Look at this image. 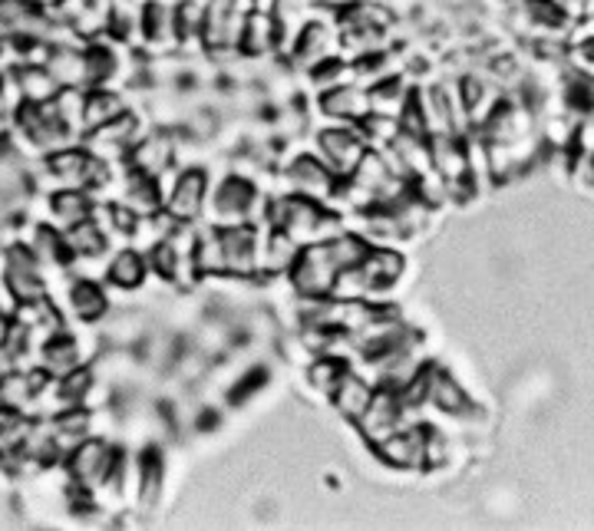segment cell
Instances as JSON below:
<instances>
[{
  "instance_id": "obj_1",
  "label": "cell",
  "mask_w": 594,
  "mask_h": 531,
  "mask_svg": "<svg viewBox=\"0 0 594 531\" xmlns=\"http://www.w3.org/2000/svg\"><path fill=\"white\" fill-rule=\"evenodd\" d=\"M268 221L271 228L291 235L298 245L331 241L341 235V218L324 212L321 202H311L304 195H284V198L268 202Z\"/></svg>"
},
{
  "instance_id": "obj_2",
  "label": "cell",
  "mask_w": 594,
  "mask_h": 531,
  "mask_svg": "<svg viewBox=\"0 0 594 531\" xmlns=\"http://www.w3.org/2000/svg\"><path fill=\"white\" fill-rule=\"evenodd\" d=\"M344 274L331 241H314L304 245L294 268H291V284L304 297H331L337 288V278Z\"/></svg>"
},
{
  "instance_id": "obj_3",
  "label": "cell",
  "mask_w": 594,
  "mask_h": 531,
  "mask_svg": "<svg viewBox=\"0 0 594 531\" xmlns=\"http://www.w3.org/2000/svg\"><path fill=\"white\" fill-rule=\"evenodd\" d=\"M317 152L337 178H347V175H354V169L367 155V139H364L360 126L341 122V126H331L317 136Z\"/></svg>"
},
{
  "instance_id": "obj_4",
  "label": "cell",
  "mask_w": 594,
  "mask_h": 531,
  "mask_svg": "<svg viewBox=\"0 0 594 531\" xmlns=\"http://www.w3.org/2000/svg\"><path fill=\"white\" fill-rule=\"evenodd\" d=\"M258 185L245 175L225 178L215 195H212V212H215V228H231V225H248L255 218V208H261Z\"/></svg>"
},
{
  "instance_id": "obj_5",
  "label": "cell",
  "mask_w": 594,
  "mask_h": 531,
  "mask_svg": "<svg viewBox=\"0 0 594 531\" xmlns=\"http://www.w3.org/2000/svg\"><path fill=\"white\" fill-rule=\"evenodd\" d=\"M403 413H407V407H403V397H400V390H390V387H380L377 393H374V403H370V410L357 420V426H360V433H364V440L377 449L384 440H390L397 430H403Z\"/></svg>"
},
{
  "instance_id": "obj_6",
  "label": "cell",
  "mask_w": 594,
  "mask_h": 531,
  "mask_svg": "<svg viewBox=\"0 0 594 531\" xmlns=\"http://www.w3.org/2000/svg\"><path fill=\"white\" fill-rule=\"evenodd\" d=\"M119 456L106 446V443H89L83 440L73 453H69V476L83 492H93L99 486L109 483V476L116 473Z\"/></svg>"
},
{
  "instance_id": "obj_7",
  "label": "cell",
  "mask_w": 594,
  "mask_h": 531,
  "mask_svg": "<svg viewBox=\"0 0 594 531\" xmlns=\"http://www.w3.org/2000/svg\"><path fill=\"white\" fill-rule=\"evenodd\" d=\"M40 261L33 254V248H23V245H13L7 251V288H10V297L17 304H30V301H43V278H40Z\"/></svg>"
},
{
  "instance_id": "obj_8",
  "label": "cell",
  "mask_w": 594,
  "mask_h": 531,
  "mask_svg": "<svg viewBox=\"0 0 594 531\" xmlns=\"http://www.w3.org/2000/svg\"><path fill=\"white\" fill-rule=\"evenodd\" d=\"M288 182L294 185V195H304L311 202H327L334 198V182L337 175L327 169L321 155H298L288 169Z\"/></svg>"
},
{
  "instance_id": "obj_9",
  "label": "cell",
  "mask_w": 594,
  "mask_h": 531,
  "mask_svg": "<svg viewBox=\"0 0 594 531\" xmlns=\"http://www.w3.org/2000/svg\"><path fill=\"white\" fill-rule=\"evenodd\" d=\"M321 109L324 116L337 119V122H354L360 126L374 106H370V89L360 86V83H341V86H331V89H321Z\"/></svg>"
},
{
  "instance_id": "obj_10",
  "label": "cell",
  "mask_w": 594,
  "mask_h": 531,
  "mask_svg": "<svg viewBox=\"0 0 594 531\" xmlns=\"http://www.w3.org/2000/svg\"><path fill=\"white\" fill-rule=\"evenodd\" d=\"M205 172L198 169H188L182 175H175V185L172 192L165 195V212L179 221V225H188L202 215V205H205Z\"/></svg>"
},
{
  "instance_id": "obj_11",
  "label": "cell",
  "mask_w": 594,
  "mask_h": 531,
  "mask_svg": "<svg viewBox=\"0 0 594 531\" xmlns=\"http://www.w3.org/2000/svg\"><path fill=\"white\" fill-rule=\"evenodd\" d=\"M377 456L390 469H423L426 466V426L397 430L390 440L377 446Z\"/></svg>"
},
{
  "instance_id": "obj_12",
  "label": "cell",
  "mask_w": 594,
  "mask_h": 531,
  "mask_svg": "<svg viewBox=\"0 0 594 531\" xmlns=\"http://www.w3.org/2000/svg\"><path fill=\"white\" fill-rule=\"evenodd\" d=\"M129 159H132V169H136V172H142V175H149V178H159L162 172H169V165H172V159H175V136L165 132V129L149 132V136H142V139L132 145Z\"/></svg>"
},
{
  "instance_id": "obj_13",
  "label": "cell",
  "mask_w": 594,
  "mask_h": 531,
  "mask_svg": "<svg viewBox=\"0 0 594 531\" xmlns=\"http://www.w3.org/2000/svg\"><path fill=\"white\" fill-rule=\"evenodd\" d=\"M278 43H281L278 17H274V13H258V10H251L248 20H245L241 40H238V53H241L245 59H261V56L278 53Z\"/></svg>"
},
{
  "instance_id": "obj_14",
  "label": "cell",
  "mask_w": 594,
  "mask_h": 531,
  "mask_svg": "<svg viewBox=\"0 0 594 531\" xmlns=\"http://www.w3.org/2000/svg\"><path fill=\"white\" fill-rule=\"evenodd\" d=\"M225 241V258H228V274L248 278L258 268V235L255 225H231L218 228Z\"/></svg>"
},
{
  "instance_id": "obj_15",
  "label": "cell",
  "mask_w": 594,
  "mask_h": 531,
  "mask_svg": "<svg viewBox=\"0 0 594 531\" xmlns=\"http://www.w3.org/2000/svg\"><path fill=\"white\" fill-rule=\"evenodd\" d=\"M423 383H426V400H430L436 410L453 413V416H463V413L473 410L466 390H463V387L456 383V377H450L446 370L426 367V370H423Z\"/></svg>"
},
{
  "instance_id": "obj_16",
  "label": "cell",
  "mask_w": 594,
  "mask_h": 531,
  "mask_svg": "<svg viewBox=\"0 0 594 531\" xmlns=\"http://www.w3.org/2000/svg\"><path fill=\"white\" fill-rule=\"evenodd\" d=\"M374 387L364 380V377H357V373H344L341 377V383L334 387V393H331V403H334V410L344 416V420H350V423H357L367 410H370V403H374Z\"/></svg>"
},
{
  "instance_id": "obj_17",
  "label": "cell",
  "mask_w": 594,
  "mask_h": 531,
  "mask_svg": "<svg viewBox=\"0 0 594 531\" xmlns=\"http://www.w3.org/2000/svg\"><path fill=\"white\" fill-rule=\"evenodd\" d=\"M46 69L56 76L60 86H89V69H86V50L79 46H50V56H46Z\"/></svg>"
},
{
  "instance_id": "obj_18",
  "label": "cell",
  "mask_w": 594,
  "mask_h": 531,
  "mask_svg": "<svg viewBox=\"0 0 594 531\" xmlns=\"http://www.w3.org/2000/svg\"><path fill=\"white\" fill-rule=\"evenodd\" d=\"M413 89H417V86H410V79H407L403 73L387 76V79H380L377 86H370V106H374L377 116L400 119L403 109H407L410 99H413Z\"/></svg>"
},
{
  "instance_id": "obj_19",
  "label": "cell",
  "mask_w": 594,
  "mask_h": 531,
  "mask_svg": "<svg viewBox=\"0 0 594 531\" xmlns=\"http://www.w3.org/2000/svg\"><path fill=\"white\" fill-rule=\"evenodd\" d=\"M93 155L79 152V149H56L50 155V175L60 178L63 188H83L93 178Z\"/></svg>"
},
{
  "instance_id": "obj_20",
  "label": "cell",
  "mask_w": 594,
  "mask_h": 531,
  "mask_svg": "<svg viewBox=\"0 0 594 531\" xmlns=\"http://www.w3.org/2000/svg\"><path fill=\"white\" fill-rule=\"evenodd\" d=\"M13 76H17V89H20V99H23V102H50V99H56V93L63 89V86L56 83V76L46 69V63L17 66Z\"/></svg>"
},
{
  "instance_id": "obj_21",
  "label": "cell",
  "mask_w": 594,
  "mask_h": 531,
  "mask_svg": "<svg viewBox=\"0 0 594 531\" xmlns=\"http://www.w3.org/2000/svg\"><path fill=\"white\" fill-rule=\"evenodd\" d=\"M40 364H43V373L53 377V380H63L69 370H76L83 364L79 357V344L66 334H56L43 350H40Z\"/></svg>"
},
{
  "instance_id": "obj_22",
  "label": "cell",
  "mask_w": 594,
  "mask_h": 531,
  "mask_svg": "<svg viewBox=\"0 0 594 531\" xmlns=\"http://www.w3.org/2000/svg\"><path fill=\"white\" fill-rule=\"evenodd\" d=\"M126 112V102L119 93L106 89V86H93L86 93V129H102L109 122H116Z\"/></svg>"
},
{
  "instance_id": "obj_23",
  "label": "cell",
  "mask_w": 594,
  "mask_h": 531,
  "mask_svg": "<svg viewBox=\"0 0 594 531\" xmlns=\"http://www.w3.org/2000/svg\"><path fill=\"white\" fill-rule=\"evenodd\" d=\"M301 248H304V245H298L291 235L271 228V235H268V241H264V248H261V264H264L271 274H291V268H294Z\"/></svg>"
},
{
  "instance_id": "obj_24",
  "label": "cell",
  "mask_w": 594,
  "mask_h": 531,
  "mask_svg": "<svg viewBox=\"0 0 594 531\" xmlns=\"http://www.w3.org/2000/svg\"><path fill=\"white\" fill-rule=\"evenodd\" d=\"M63 238H66V251H69L73 258H96V254H102V248H106V231H102L93 218H86V221L66 228Z\"/></svg>"
},
{
  "instance_id": "obj_25",
  "label": "cell",
  "mask_w": 594,
  "mask_h": 531,
  "mask_svg": "<svg viewBox=\"0 0 594 531\" xmlns=\"http://www.w3.org/2000/svg\"><path fill=\"white\" fill-rule=\"evenodd\" d=\"M53 218L66 228L93 218V205H89V195L83 188H63L53 195Z\"/></svg>"
},
{
  "instance_id": "obj_26",
  "label": "cell",
  "mask_w": 594,
  "mask_h": 531,
  "mask_svg": "<svg viewBox=\"0 0 594 531\" xmlns=\"http://www.w3.org/2000/svg\"><path fill=\"white\" fill-rule=\"evenodd\" d=\"M145 274H149V261H145L139 251H119V254L109 261V281L119 284V288H126V291L139 288V284L145 281Z\"/></svg>"
},
{
  "instance_id": "obj_27",
  "label": "cell",
  "mask_w": 594,
  "mask_h": 531,
  "mask_svg": "<svg viewBox=\"0 0 594 531\" xmlns=\"http://www.w3.org/2000/svg\"><path fill=\"white\" fill-rule=\"evenodd\" d=\"M195 264L202 274H228V258H225V241H222V231L212 228L208 235L198 238L195 245Z\"/></svg>"
},
{
  "instance_id": "obj_28",
  "label": "cell",
  "mask_w": 594,
  "mask_h": 531,
  "mask_svg": "<svg viewBox=\"0 0 594 531\" xmlns=\"http://www.w3.org/2000/svg\"><path fill=\"white\" fill-rule=\"evenodd\" d=\"M69 307H73L76 317L96 321V317L106 314V297H102V291L93 281H76L73 291H69Z\"/></svg>"
},
{
  "instance_id": "obj_29",
  "label": "cell",
  "mask_w": 594,
  "mask_h": 531,
  "mask_svg": "<svg viewBox=\"0 0 594 531\" xmlns=\"http://www.w3.org/2000/svg\"><path fill=\"white\" fill-rule=\"evenodd\" d=\"M347 373V367H344V360H337V357H331V354H324V357H317L311 367H307V383L314 387V390H321V393H334V387L341 383V377Z\"/></svg>"
},
{
  "instance_id": "obj_30",
  "label": "cell",
  "mask_w": 594,
  "mask_h": 531,
  "mask_svg": "<svg viewBox=\"0 0 594 531\" xmlns=\"http://www.w3.org/2000/svg\"><path fill=\"white\" fill-rule=\"evenodd\" d=\"M569 66L582 69V73H592L594 76V36L588 40H579L569 46Z\"/></svg>"
},
{
  "instance_id": "obj_31",
  "label": "cell",
  "mask_w": 594,
  "mask_h": 531,
  "mask_svg": "<svg viewBox=\"0 0 594 531\" xmlns=\"http://www.w3.org/2000/svg\"><path fill=\"white\" fill-rule=\"evenodd\" d=\"M274 7H278V0H251V10H258V13H274Z\"/></svg>"
},
{
  "instance_id": "obj_32",
  "label": "cell",
  "mask_w": 594,
  "mask_h": 531,
  "mask_svg": "<svg viewBox=\"0 0 594 531\" xmlns=\"http://www.w3.org/2000/svg\"><path fill=\"white\" fill-rule=\"evenodd\" d=\"M317 7H331V10H344V7H350V3H357V0H314Z\"/></svg>"
}]
</instances>
